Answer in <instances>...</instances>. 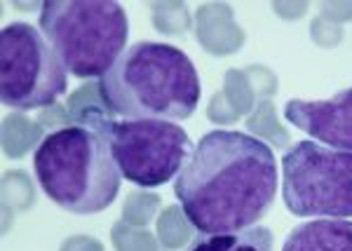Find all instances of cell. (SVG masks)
<instances>
[{
  "instance_id": "5b68a950",
  "label": "cell",
  "mask_w": 352,
  "mask_h": 251,
  "mask_svg": "<svg viewBox=\"0 0 352 251\" xmlns=\"http://www.w3.org/2000/svg\"><path fill=\"white\" fill-rule=\"evenodd\" d=\"M282 199L294 216L350 219L352 153L298 141L282 157Z\"/></svg>"
},
{
  "instance_id": "9c48e42d",
  "label": "cell",
  "mask_w": 352,
  "mask_h": 251,
  "mask_svg": "<svg viewBox=\"0 0 352 251\" xmlns=\"http://www.w3.org/2000/svg\"><path fill=\"white\" fill-rule=\"evenodd\" d=\"M195 38L204 52L214 56L235 54L244 47L242 26L235 21V12L228 3H204L195 12Z\"/></svg>"
},
{
  "instance_id": "7a4b0ae2",
  "label": "cell",
  "mask_w": 352,
  "mask_h": 251,
  "mask_svg": "<svg viewBox=\"0 0 352 251\" xmlns=\"http://www.w3.org/2000/svg\"><path fill=\"white\" fill-rule=\"evenodd\" d=\"M101 92L124 120H186L200 101V78L190 56L174 45H129L101 78Z\"/></svg>"
},
{
  "instance_id": "4fadbf2b",
  "label": "cell",
  "mask_w": 352,
  "mask_h": 251,
  "mask_svg": "<svg viewBox=\"0 0 352 251\" xmlns=\"http://www.w3.org/2000/svg\"><path fill=\"white\" fill-rule=\"evenodd\" d=\"M45 139V127L41 122H33L24 113L14 111L3 118V153L5 157L21 160L33 148H38Z\"/></svg>"
},
{
  "instance_id": "277c9868",
  "label": "cell",
  "mask_w": 352,
  "mask_h": 251,
  "mask_svg": "<svg viewBox=\"0 0 352 251\" xmlns=\"http://www.w3.org/2000/svg\"><path fill=\"white\" fill-rule=\"evenodd\" d=\"M38 28L71 76L101 80L127 50L129 19L113 0H47Z\"/></svg>"
},
{
  "instance_id": "cb8c5ba5",
  "label": "cell",
  "mask_w": 352,
  "mask_h": 251,
  "mask_svg": "<svg viewBox=\"0 0 352 251\" xmlns=\"http://www.w3.org/2000/svg\"><path fill=\"white\" fill-rule=\"evenodd\" d=\"M207 118L212 120L214 124H232L240 120V113L228 104V99H226L223 92H217L207 106Z\"/></svg>"
},
{
  "instance_id": "ac0fdd59",
  "label": "cell",
  "mask_w": 352,
  "mask_h": 251,
  "mask_svg": "<svg viewBox=\"0 0 352 251\" xmlns=\"http://www.w3.org/2000/svg\"><path fill=\"white\" fill-rule=\"evenodd\" d=\"M155 216H160V197L151 190H132L122 202V221L136 228H146Z\"/></svg>"
},
{
  "instance_id": "484cf974",
  "label": "cell",
  "mask_w": 352,
  "mask_h": 251,
  "mask_svg": "<svg viewBox=\"0 0 352 251\" xmlns=\"http://www.w3.org/2000/svg\"><path fill=\"white\" fill-rule=\"evenodd\" d=\"M322 17H327L333 24H345L352 21V3H322Z\"/></svg>"
},
{
  "instance_id": "83f0119b",
  "label": "cell",
  "mask_w": 352,
  "mask_h": 251,
  "mask_svg": "<svg viewBox=\"0 0 352 251\" xmlns=\"http://www.w3.org/2000/svg\"><path fill=\"white\" fill-rule=\"evenodd\" d=\"M21 12H31V10H43V3H12Z\"/></svg>"
},
{
  "instance_id": "6da1fadb",
  "label": "cell",
  "mask_w": 352,
  "mask_h": 251,
  "mask_svg": "<svg viewBox=\"0 0 352 251\" xmlns=\"http://www.w3.org/2000/svg\"><path fill=\"white\" fill-rule=\"evenodd\" d=\"M174 195L200 232L247 230L275 202L277 157L252 134L209 132L174 179Z\"/></svg>"
},
{
  "instance_id": "d4e9b609",
  "label": "cell",
  "mask_w": 352,
  "mask_h": 251,
  "mask_svg": "<svg viewBox=\"0 0 352 251\" xmlns=\"http://www.w3.org/2000/svg\"><path fill=\"white\" fill-rule=\"evenodd\" d=\"M59 251H106L104 244L92 235H71L64 239Z\"/></svg>"
},
{
  "instance_id": "ffe728a7",
  "label": "cell",
  "mask_w": 352,
  "mask_h": 251,
  "mask_svg": "<svg viewBox=\"0 0 352 251\" xmlns=\"http://www.w3.org/2000/svg\"><path fill=\"white\" fill-rule=\"evenodd\" d=\"M111 242L116 251H160L157 249V237L146 228L129 226L124 221H118L111 228Z\"/></svg>"
},
{
  "instance_id": "3957f363",
  "label": "cell",
  "mask_w": 352,
  "mask_h": 251,
  "mask_svg": "<svg viewBox=\"0 0 352 251\" xmlns=\"http://www.w3.org/2000/svg\"><path fill=\"white\" fill-rule=\"evenodd\" d=\"M33 169L45 195L78 216L109 209L122 181L109 136L76 124L45 136L33 153Z\"/></svg>"
},
{
  "instance_id": "d6986e66",
  "label": "cell",
  "mask_w": 352,
  "mask_h": 251,
  "mask_svg": "<svg viewBox=\"0 0 352 251\" xmlns=\"http://www.w3.org/2000/svg\"><path fill=\"white\" fill-rule=\"evenodd\" d=\"M221 92L226 94L228 104L235 108L240 116H249L256 106V94L252 89V83H249L247 73L240 71V68H230L226 71L223 78V89Z\"/></svg>"
},
{
  "instance_id": "7c38bea8",
  "label": "cell",
  "mask_w": 352,
  "mask_h": 251,
  "mask_svg": "<svg viewBox=\"0 0 352 251\" xmlns=\"http://www.w3.org/2000/svg\"><path fill=\"white\" fill-rule=\"evenodd\" d=\"M186 251H272V232L263 226L219 235L200 232Z\"/></svg>"
},
{
  "instance_id": "2e32d148",
  "label": "cell",
  "mask_w": 352,
  "mask_h": 251,
  "mask_svg": "<svg viewBox=\"0 0 352 251\" xmlns=\"http://www.w3.org/2000/svg\"><path fill=\"white\" fill-rule=\"evenodd\" d=\"M36 204V186L24 169H8L3 172V209L12 214L26 212Z\"/></svg>"
},
{
  "instance_id": "8fae6325",
  "label": "cell",
  "mask_w": 352,
  "mask_h": 251,
  "mask_svg": "<svg viewBox=\"0 0 352 251\" xmlns=\"http://www.w3.org/2000/svg\"><path fill=\"white\" fill-rule=\"evenodd\" d=\"M68 113L76 127H87L94 132L109 136L111 124L116 122V113L109 106V101L104 99L101 92V80H87L82 83L76 92H71V96L66 99Z\"/></svg>"
},
{
  "instance_id": "8992f818",
  "label": "cell",
  "mask_w": 352,
  "mask_h": 251,
  "mask_svg": "<svg viewBox=\"0 0 352 251\" xmlns=\"http://www.w3.org/2000/svg\"><path fill=\"white\" fill-rule=\"evenodd\" d=\"M68 87V71L45 40L41 28L26 21L8 24L0 33V99L24 113L47 108Z\"/></svg>"
},
{
  "instance_id": "7402d4cb",
  "label": "cell",
  "mask_w": 352,
  "mask_h": 251,
  "mask_svg": "<svg viewBox=\"0 0 352 251\" xmlns=\"http://www.w3.org/2000/svg\"><path fill=\"white\" fill-rule=\"evenodd\" d=\"M310 38L315 40V45L329 50V47H338L343 43L345 31L340 24H333V21H329L327 17L320 14L310 21Z\"/></svg>"
},
{
  "instance_id": "603a6c76",
  "label": "cell",
  "mask_w": 352,
  "mask_h": 251,
  "mask_svg": "<svg viewBox=\"0 0 352 251\" xmlns=\"http://www.w3.org/2000/svg\"><path fill=\"white\" fill-rule=\"evenodd\" d=\"M38 122H41L45 129H50V132H59V129L73 127V120H71V113H68V106L59 104V101H56L54 106L43 108L41 116H38Z\"/></svg>"
},
{
  "instance_id": "4316f807",
  "label": "cell",
  "mask_w": 352,
  "mask_h": 251,
  "mask_svg": "<svg viewBox=\"0 0 352 251\" xmlns=\"http://www.w3.org/2000/svg\"><path fill=\"white\" fill-rule=\"evenodd\" d=\"M270 8L277 17H282V19H287V21H294V19L305 17L310 5L308 3H272Z\"/></svg>"
},
{
  "instance_id": "44dd1931",
  "label": "cell",
  "mask_w": 352,
  "mask_h": 251,
  "mask_svg": "<svg viewBox=\"0 0 352 251\" xmlns=\"http://www.w3.org/2000/svg\"><path fill=\"white\" fill-rule=\"evenodd\" d=\"M244 73H247L249 83H252V89H254V94H256L258 101L270 99V96H275L277 89H280V80H277V76L270 71L268 66L254 64V66L244 68Z\"/></svg>"
},
{
  "instance_id": "52a82bcc",
  "label": "cell",
  "mask_w": 352,
  "mask_h": 251,
  "mask_svg": "<svg viewBox=\"0 0 352 251\" xmlns=\"http://www.w3.org/2000/svg\"><path fill=\"white\" fill-rule=\"evenodd\" d=\"M109 141L122 179L146 190L176 179L195 151L188 132L167 120H116Z\"/></svg>"
},
{
  "instance_id": "f1b7e54d",
  "label": "cell",
  "mask_w": 352,
  "mask_h": 251,
  "mask_svg": "<svg viewBox=\"0 0 352 251\" xmlns=\"http://www.w3.org/2000/svg\"><path fill=\"white\" fill-rule=\"evenodd\" d=\"M164 251H169V249H164Z\"/></svg>"
},
{
  "instance_id": "e0dca14e",
  "label": "cell",
  "mask_w": 352,
  "mask_h": 251,
  "mask_svg": "<svg viewBox=\"0 0 352 251\" xmlns=\"http://www.w3.org/2000/svg\"><path fill=\"white\" fill-rule=\"evenodd\" d=\"M151 19L162 36H184L195 26L186 3H151Z\"/></svg>"
},
{
  "instance_id": "ba28073f",
  "label": "cell",
  "mask_w": 352,
  "mask_h": 251,
  "mask_svg": "<svg viewBox=\"0 0 352 251\" xmlns=\"http://www.w3.org/2000/svg\"><path fill=\"white\" fill-rule=\"evenodd\" d=\"M285 118L317 144L352 153V87L322 101H287Z\"/></svg>"
},
{
  "instance_id": "5bb4252c",
  "label": "cell",
  "mask_w": 352,
  "mask_h": 251,
  "mask_svg": "<svg viewBox=\"0 0 352 251\" xmlns=\"http://www.w3.org/2000/svg\"><path fill=\"white\" fill-rule=\"evenodd\" d=\"M244 124H247V132L252 134L254 139H265L275 148H287L292 144V134H289V129L280 122L275 104H272L270 99L256 101V106L249 113V118L244 120Z\"/></svg>"
},
{
  "instance_id": "9a60e30c",
  "label": "cell",
  "mask_w": 352,
  "mask_h": 251,
  "mask_svg": "<svg viewBox=\"0 0 352 251\" xmlns=\"http://www.w3.org/2000/svg\"><path fill=\"white\" fill-rule=\"evenodd\" d=\"M197 228L190 223L181 204H169L157 216V242L169 251H179L190 242Z\"/></svg>"
},
{
  "instance_id": "30bf717a",
  "label": "cell",
  "mask_w": 352,
  "mask_h": 251,
  "mask_svg": "<svg viewBox=\"0 0 352 251\" xmlns=\"http://www.w3.org/2000/svg\"><path fill=\"white\" fill-rule=\"evenodd\" d=\"M282 251H352V221L315 219L294 228Z\"/></svg>"
}]
</instances>
